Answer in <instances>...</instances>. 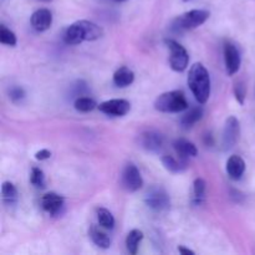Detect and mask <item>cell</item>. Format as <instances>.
I'll return each mask as SVG.
<instances>
[{
    "mask_svg": "<svg viewBox=\"0 0 255 255\" xmlns=\"http://www.w3.org/2000/svg\"><path fill=\"white\" fill-rule=\"evenodd\" d=\"M188 86L199 104H206L211 96V77L202 64L197 62L191 67L188 74Z\"/></svg>",
    "mask_w": 255,
    "mask_h": 255,
    "instance_id": "obj_1",
    "label": "cell"
},
{
    "mask_svg": "<svg viewBox=\"0 0 255 255\" xmlns=\"http://www.w3.org/2000/svg\"><path fill=\"white\" fill-rule=\"evenodd\" d=\"M154 109L164 114H177L188 109V102L182 91H169L159 95L154 101Z\"/></svg>",
    "mask_w": 255,
    "mask_h": 255,
    "instance_id": "obj_2",
    "label": "cell"
},
{
    "mask_svg": "<svg viewBox=\"0 0 255 255\" xmlns=\"http://www.w3.org/2000/svg\"><path fill=\"white\" fill-rule=\"evenodd\" d=\"M211 16V12L204 9H193L179 15L172 22V30L176 32L188 31L203 25Z\"/></svg>",
    "mask_w": 255,
    "mask_h": 255,
    "instance_id": "obj_3",
    "label": "cell"
},
{
    "mask_svg": "<svg viewBox=\"0 0 255 255\" xmlns=\"http://www.w3.org/2000/svg\"><path fill=\"white\" fill-rule=\"evenodd\" d=\"M164 42H166V45L169 49V65H171L172 70L177 72L184 71L189 62V56L187 50L173 39H166Z\"/></svg>",
    "mask_w": 255,
    "mask_h": 255,
    "instance_id": "obj_4",
    "label": "cell"
},
{
    "mask_svg": "<svg viewBox=\"0 0 255 255\" xmlns=\"http://www.w3.org/2000/svg\"><path fill=\"white\" fill-rule=\"evenodd\" d=\"M147 207L154 212H162L168 209L169 207V197L167 192L161 187H153L148 191L144 198Z\"/></svg>",
    "mask_w": 255,
    "mask_h": 255,
    "instance_id": "obj_5",
    "label": "cell"
},
{
    "mask_svg": "<svg viewBox=\"0 0 255 255\" xmlns=\"http://www.w3.org/2000/svg\"><path fill=\"white\" fill-rule=\"evenodd\" d=\"M121 182L124 188L128 192H136L143 186V179H142L141 173L133 163H128L125 167L124 172H122Z\"/></svg>",
    "mask_w": 255,
    "mask_h": 255,
    "instance_id": "obj_6",
    "label": "cell"
},
{
    "mask_svg": "<svg viewBox=\"0 0 255 255\" xmlns=\"http://www.w3.org/2000/svg\"><path fill=\"white\" fill-rule=\"evenodd\" d=\"M239 133H241V126H239V121L237 120V117H228L226 121V126H224L223 141H222L224 151H228L236 146L239 138Z\"/></svg>",
    "mask_w": 255,
    "mask_h": 255,
    "instance_id": "obj_7",
    "label": "cell"
},
{
    "mask_svg": "<svg viewBox=\"0 0 255 255\" xmlns=\"http://www.w3.org/2000/svg\"><path fill=\"white\" fill-rule=\"evenodd\" d=\"M99 110L105 115L115 117H122L127 115L131 110V104L124 99H114L100 104Z\"/></svg>",
    "mask_w": 255,
    "mask_h": 255,
    "instance_id": "obj_8",
    "label": "cell"
},
{
    "mask_svg": "<svg viewBox=\"0 0 255 255\" xmlns=\"http://www.w3.org/2000/svg\"><path fill=\"white\" fill-rule=\"evenodd\" d=\"M224 61H226L227 74L229 76H233L241 69L242 57L239 54V50L232 42H226L224 44Z\"/></svg>",
    "mask_w": 255,
    "mask_h": 255,
    "instance_id": "obj_9",
    "label": "cell"
},
{
    "mask_svg": "<svg viewBox=\"0 0 255 255\" xmlns=\"http://www.w3.org/2000/svg\"><path fill=\"white\" fill-rule=\"evenodd\" d=\"M163 136L156 131H146L139 136V143L147 151H159L163 146Z\"/></svg>",
    "mask_w": 255,
    "mask_h": 255,
    "instance_id": "obj_10",
    "label": "cell"
},
{
    "mask_svg": "<svg viewBox=\"0 0 255 255\" xmlns=\"http://www.w3.org/2000/svg\"><path fill=\"white\" fill-rule=\"evenodd\" d=\"M64 197L57 193H47L41 198L42 209L45 212H47L50 216H56V214H59L61 212L62 207H64Z\"/></svg>",
    "mask_w": 255,
    "mask_h": 255,
    "instance_id": "obj_11",
    "label": "cell"
},
{
    "mask_svg": "<svg viewBox=\"0 0 255 255\" xmlns=\"http://www.w3.org/2000/svg\"><path fill=\"white\" fill-rule=\"evenodd\" d=\"M52 24V14L47 9H39L31 15V26L36 31L42 32L50 29Z\"/></svg>",
    "mask_w": 255,
    "mask_h": 255,
    "instance_id": "obj_12",
    "label": "cell"
},
{
    "mask_svg": "<svg viewBox=\"0 0 255 255\" xmlns=\"http://www.w3.org/2000/svg\"><path fill=\"white\" fill-rule=\"evenodd\" d=\"M64 41L67 45H79L82 41H86L85 37V30L84 26L80 21L74 22L70 25L64 32Z\"/></svg>",
    "mask_w": 255,
    "mask_h": 255,
    "instance_id": "obj_13",
    "label": "cell"
},
{
    "mask_svg": "<svg viewBox=\"0 0 255 255\" xmlns=\"http://www.w3.org/2000/svg\"><path fill=\"white\" fill-rule=\"evenodd\" d=\"M246 172V162L241 156L233 154L227 161V173L234 181H238Z\"/></svg>",
    "mask_w": 255,
    "mask_h": 255,
    "instance_id": "obj_14",
    "label": "cell"
},
{
    "mask_svg": "<svg viewBox=\"0 0 255 255\" xmlns=\"http://www.w3.org/2000/svg\"><path fill=\"white\" fill-rule=\"evenodd\" d=\"M173 146L179 158L183 159V161L186 162H187V158H189V157H196L197 153H198L197 147L194 146L192 142L187 141V139H183V138L177 139V141L173 143Z\"/></svg>",
    "mask_w": 255,
    "mask_h": 255,
    "instance_id": "obj_15",
    "label": "cell"
},
{
    "mask_svg": "<svg viewBox=\"0 0 255 255\" xmlns=\"http://www.w3.org/2000/svg\"><path fill=\"white\" fill-rule=\"evenodd\" d=\"M134 81V74L132 70H129L128 67L122 66L117 70L114 74V84L116 85L117 87H124L129 86L132 82Z\"/></svg>",
    "mask_w": 255,
    "mask_h": 255,
    "instance_id": "obj_16",
    "label": "cell"
},
{
    "mask_svg": "<svg viewBox=\"0 0 255 255\" xmlns=\"http://www.w3.org/2000/svg\"><path fill=\"white\" fill-rule=\"evenodd\" d=\"M89 234H90V238L92 239V242H94L97 247H100V248L107 249L111 247V243H112L111 238H110L104 231H101L97 226H91V228H90L89 231Z\"/></svg>",
    "mask_w": 255,
    "mask_h": 255,
    "instance_id": "obj_17",
    "label": "cell"
},
{
    "mask_svg": "<svg viewBox=\"0 0 255 255\" xmlns=\"http://www.w3.org/2000/svg\"><path fill=\"white\" fill-rule=\"evenodd\" d=\"M203 116V109L202 107H193L189 110L186 115L181 119V126L182 128L189 129L199 121Z\"/></svg>",
    "mask_w": 255,
    "mask_h": 255,
    "instance_id": "obj_18",
    "label": "cell"
},
{
    "mask_svg": "<svg viewBox=\"0 0 255 255\" xmlns=\"http://www.w3.org/2000/svg\"><path fill=\"white\" fill-rule=\"evenodd\" d=\"M85 30V37L86 41H94V40L100 39L104 35V30L95 22L89 21V20H80Z\"/></svg>",
    "mask_w": 255,
    "mask_h": 255,
    "instance_id": "obj_19",
    "label": "cell"
},
{
    "mask_svg": "<svg viewBox=\"0 0 255 255\" xmlns=\"http://www.w3.org/2000/svg\"><path fill=\"white\" fill-rule=\"evenodd\" d=\"M142 239H143V233L138 229H133L128 233L126 238V248L128 251L129 254L134 255L137 254L139 248V244H141Z\"/></svg>",
    "mask_w": 255,
    "mask_h": 255,
    "instance_id": "obj_20",
    "label": "cell"
},
{
    "mask_svg": "<svg viewBox=\"0 0 255 255\" xmlns=\"http://www.w3.org/2000/svg\"><path fill=\"white\" fill-rule=\"evenodd\" d=\"M162 163H163L164 168L167 169V171L172 172V173H181V172H183L184 169L187 168V162L183 161V159L179 158L176 159L173 158L172 156H164L162 157Z\"/></svg>",
    "mask_w": 255,
    "mask_h": 255,
    "instance_id": "obj_21",
    "label": "cell"
},
{
    "mask_svg": "<svg viewBox=\"0 0 255 255\" xmlns=\"http://www.w3.org/2000/svg\"><path fill=\"white\" fill-rule=\"evenodd\" d=\"M97 106H99V105H97L96 101H95L94 99H91V97H77L74 102L75 110L79 112H84V114L91 112L92 110L96 109Z\"/></svg>",
    "mask_w": 255,
    "mask_h": 255,
    "instance_id": "obj_22",
    "label": "cell"
},
{
    "mask_svg": "<svg viewBox=\"0 0 255 255\" xmlns=\"http://www.w3.org/2000/svg\"><path fill=\"white\" fill-rule=\"evenodd\" d=\"M2 199L5 203L14 204L17 199V191L11 182H4L1 186Z\"/></svg>",
    "mask_w": 255,
    "mask_h": 255,
    "instance_id": "obj_23",
    "label": "cell"
},
{
    "mask_svg": "<svg viewBox=\"0 0 255 255\" xmlns=\"http://www.w3.org/2000/svg\"><path fill=\"white\" fill-rule=\"evenodd\" d=\"M97 219L99 224L105 229H114L115 227V218L110 211L105 208L97 209Z\"/></svg>",
    "mask_w": 255,
    "mask_h": 255,
    "instance_id": "obj_24",
    "label": "cell"
},
{
    "mask_svg": "<svg viewBox=\"0 0 255 255\" xmlns=\"http://www.w3.org/2000/svg\"><path fill=\"white\" fill-rule=\"evenodd\" d=\"M30 182H31V184L35 187V188H39V189L45 188L44 172H42L40 168H37V167H34V168L31 169V174H30Z\"/></svg>",
    "mask_w": 255,
    "mask_h": 255,
    "instance_id": "obj_25",
    "label": "cell"
},
{
    "mask_svg": "<svg viewBox=\"0 0 255 255\" xmlns=\"http://www.w3.org/2000/svg\"><path fill=\"white\" fill-rule=\"evenodd\" d=\"M0 42L7 45V46H15L16 45V36H15V34L11 30L5 27L4 25H1V27H0Z\"/></svg>",
    "mask_w": 255,
    "mask_h": 255,
    "instance_id": "obj_26",
    "label": "cell"
},
{
    "mask_svg": "<svg viewBox=\"0 0 255 255\" xmlns=\"http://www.w3.org/2000/svg\"><path fill=\"white\" fill-rule=\"evenodd\" d=\"M206 181L203 178H197L193 183V191H194V196H196L197 202L201 203L202 198L204 197V193H206Z\"/></svg>",
    "mask_w": 255,
    "mask_h": 255,
    "instance_id": "obj_27",
    "label": "cell"
},
{
    "mask_svg": "<svg viewBox=\"0 0 255 255\" xmlns=\"http://www.w3.org/2000/svg\"><path fill=\"white\" fill-rule=\"evenodd\" d=\"M246 94H247V89L244 82L243 81L236 82V84H234V95H236L237 101H238L241 105H244Z\"/></svg>",
    "mask_w": 255,
    "mask_h": 255,
    "instance_id": "obj_28",
    "label": "cell"
},
{
    "mask_svg": "<svg viewBox=\"0 0 255 255\" xmlns=\"http://www.w3.org/2000/svg\"><path fill=\"white\" fill-rule=\"evenodd\" d=\"M9 97L12 102H15V104H19V102H21L22 100L25 99L24 89H21V87H17V86L11 87L9 91Z\"/></svg>",
    "mask_w": 255,
    "mask_h": 255,
    "instance_id": "obj_29",
    "label": "cell"
},
{
    "mask_svg": "<svg viewBox=\"0 0 255 255\" xmlns=\"http://www.w3.org/2000/svg\"><path fill=\"white\" fill-rule=\"evenodd\" d=\"M51 157V152L49 149H40L35 153V158L37 161H45V159H49Z\"/></svg>",
    "mask_w": 255,
    "mask_h": 255,
    "instance_id": "obj_30",
    "label": "cell"
},
{
    "mask_svg": "<svg viewBox=\"0 0 255 255\" xmlns=\"http://www.w3.org/2000/svg\"><path fill=\"white\" fill-rule=\"evenodd\" d=\"M178 252L181 254H187V255H193L194 254V252L193 251H191V249H187V248H184V247H179L178 248Z\"/></svg>",
    "mask_w": 255,
    "mask_h": 255,
    "instance_id": "obj_31",
    "label": "cell"
},
{
    "mask_svg": "<svg viewBox=\"0 0 255 255\" xmlns=\"http://www.w3.org/2000/svg\"><path fill=\"white\" fill-rule=\"evenodd\" d=\"M111 1H115V2H122V1H126V0H111Z\"/></svg>",
    "mask_w": 255,
    "mask_h": 255,
    "instance_id": "obj_32",
    "label": "cell"
},
{
    "mask_svg": "<svg viewBox=\"0 0 255 255\" xmlns=\"http://www.w3.org/2000/svg\"><path fill=\"white\" fill-rule=\"evenodd\" d=\"M40 1H44V2H50V1H52V0H40Z\"/></svg>",
    "mask_w": 255,
    "mask_h": 255,
    "instance_id": "obj_33",
    "label": "cell"
},
{
    "mask_svg": "<svg viewBox=\"0 0 255 255\" xmlns=\"http://www.w3.org/2000/svg\"><path fill=\"white\" fill-rule=\"evenodd\" d=\"M183 1H184V2H187V1H189V0H183Z\"/></svg>",
    "mask_w": 255,
    "mask_h": 255,
    "instance_id": "obj_34",
    "label": "cell"
}]
</instances>
